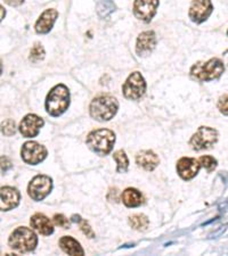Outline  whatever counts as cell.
I'll return each mask as SVG.
<instances>
[{"instance_id": "7402d4cb", "label": "cell", "mask_w": 228, "mask_h": 256, "mask_svg": "<svg viewBox=\"0 0 228 256\" xmlns=\"http://www.w3.org/2000/svg\"><path fill=\"white\" fill-rule=\"evenodd\" d=\"M148 224H150V221H148L147 216H144V214H135V216H131L129 218V224L131 226V228L135 230H146Z\"/></svg>"}, {"instance_id": "d6a6232c", "label": "cell", "mask_w": 228, "mask_h": 256, "mask_svg": "<svg viewBox=\"0 0 228 256\" xmlns=\"http://www.w3.org/2000/svg\"><path fill=\"white\" fill-rule=\"evenodd\" d=\"M3 72V64H2V60H0V74Z\"/></svg>"}, {"instance_id": "603a6c76", "label": "cell", "mask_w": 228, "mask_h": 256, "mask_svg": "<svg viewBox=\"0 0 228 256\" xmlns=\"http://www.w3.org/2000/svg\"><path fill=\"white\" fill-rule=\"evenodd\" d=\"M113 158L118 164L117 172L118 173H126L128 170V166H129V160H128V156L123 150H118L113 154Z\"/></svg>"}, {"instance_id": "277c9868", "label": "cell", "mask_w": 228, "mask_h": 256, "mask_svg": "<svg viewBox=\"0 0 228 256\" xmlns=\"http://www.w3.org/2000/svg\"><path fill=\"white\" fill-rule=\"evenodd\" d=\"M225 72L223 63L218 58H211L208 62L197 63L190 68V76L197 81H212L221 76Z\"/></svg>"}, {"instance_id": "f546056e", "label": "cell", "mask_w": 228, "mask_h": 256, "mask_svg": "<svg viewBox=\"0 0 228 256\" xmlns=\"http://www.w3.org/2000/svg\"><path fill=\"white\" fill-rule=\"evenodd\" d=\"M218 108L223 115H227V94H226L219 99Z\"/></svg>"}, {"instance_id": "2e32d148", "label": "cell", "mask_w": 228, "mask_h": 256, "mask_svg": "<svg viewBox=\"0 0 228 256\" xmlns=\"http://www.w3.org/2000/svg\"><path fill=\"white\" fill-rule=\"evenodd\" d=\"M57 16H59V12L56 10H46L43 14L40 15V18L37 20L35 28L36 32L39 34H46V33L51 32V30L55 24Z\"/></svg>"}, {"instance_id": "ffe728a7", "label": "cell", "mask_w": 228, "mask_h": 256, "mask_svg": "<svg viewBox=\"0 0 228 256\" xmlns=\"http://www.w3.org/2000/svg\"><path fill=\"white\" fill-rule=\"evenodd\" d=\"M122 202L127 208H138L143 204L144 197L135 188H128L122 194Z\"/></svg>"}, {"instance_id": "d4e9b609", "label": "cell", "mask_w": 228, "mask_h": 256, "mask_svg": "<svg viewBox=\"0 0 228 256\" xmlns=\"http://www.w3.org/2000/svg\"><path fill=\"white\" fill-rule=\"evenodd\" d=\"M45 48L43 47V44L37 42L35 44V46L32 47L31 52H30V60L32 63H38V62L43 60L45 58Z\"/></svg>"}, {"instance_id": "7a4b0ae2", "label": "cell", "mask_w": 228, "mask_h": 256, "mask_svg": "<svg viewBox=\"0 0 228 256\" xmlns=\"http://www.w3.org/2000/svg\"><path fill=\"white\" fill-rule=\"evenodd\" d=\"M87 146L101 156L110 154L115 144L114 132L109 129H98L91 131L87 137Z\"/></svg>"}, {"instance_id": "4fadbf2b", "label": "cell", "mask_w": 228, "mask_h": 256, "mask_svg": "<svg viewBox=\"0 0 228 256\" xmlns=\"http://www.w3.org/2000/svg\"><path fill=\"white\" fill-rule=\"evenodd\" d=\"M201 165L198 160L190 158H182L177 163V172L181 179L190 180L200 171Z\"/></svg>"}, {"instance_id": "5b68a950", "label": "cell", "mask_w": 228, "mask_h": 256, "mask_svg": "<svg viewBox=\"0 0 228 256\" xmlns=\"http://www.w3.org/2000/svg\"><path fill=\"white\" fill-rule=\"evenodd\" d=\"M8 244H10L12 250L20 252V253H28V252L36 248L37 244H38V238L31 229L27 228V226H20L11 234Z\"/></svg>"}, {"instance_id": "ba28073f", "label": "cell", "mask_w": 228, "mask_h": 256, "mask_svg": "<svg viewBox=\"0 0 228 256\" xmlns=\"http://www.w3.org/2000/svg\"><path fill=\"white\" fill-rule=\"evenodd\" d=\"M53 189V180L47 176H37L31 180L28 187V194L33 200H45Z\"/></svg>"}, {"instance_id": "9c48e42d", "label": "cell", "mask_w": 228, "mask_h": 256, "mask_svg": "<svg viewBox=\"0 0 228 256\" xmlns=\"http://www.w3.org/2000/svg\"><path fill=\"white\" fill-rule=\"evenodd\" d=\"M21 156L27 164L37 165L47 158V150L36 142H28L21 150Z\"/></svg>"}, {"instance_id": "f1b7e54d", "label": "cell", "mask_w": 228, "mask_h": 256, "mask_svg": "<svg viewBox=\"0 0 228 256\" xmlns=\"http://www.w3.org/2000/svg\"><path fill=\"white\" fill-rule=\"evenodd\" d=\"M12 168H13L12 160L8 158L7 156H2V158H0V172L6 173L7 171H10Z\"/></svg>"}, {"instance_id": "9a60e30c", "label": "cell", "mask_w": 228, "mask_h": 256, "mask_svg": "<svg viewBox=\"0 0 228 256\" xmlns=\"http://www.w3.org/2000/svg\"><path fill=\"white\" fill-rule=\"evenodd\" d=\"M21 195L18 189L13 187L0 188V210H11L18 208Z\"/></svg>"}, {"instance_id": "4dcf8cb0", "label": "cell", "mask_w": 228, "mask_h": 256, "mask_svg": "<svg viewBox=\"0 0 228 256\" xmlns=\"http://www.w3.org/2000/svg\"><path fill=\"white\" fill-rule=\"evenodd\" d=\"M7 5H10L12 7H18L20 5H22V4L24 2V0H4Z\"/></svg>"}, {"instance_id": "484cf974", "label": "cell", "mask_w": 228, "mask_h": 256, "mask_svg": "<svg viewBox=\"0 0 228 256\" xmlns=\"http://www.w3.org/2000/svg\"><path fill=\"white\" fill-rule=\"evenodd\" d=\"M198 163H200L201 166L204 168L209 173L214 171V168H217V165H218L217 160L210 155L202 156V158H200V160H198Z\"/></svg>"}, {"instance_id": "7c38bea8", "label": "cell", "mask_w": 228, "mask_h": 256, "mask_svg": "<svg viewBox=\"0 0 228 256\" xmlns=\"http://www.w3.org/2000/svg\"><path fill=\"white\" fill-rule=\"evenodd\" d=\"M44 120L36 114H28L20 123V132L26 138H35L44 126Z\"/></svg>"}, {"instance_id": "8fae6325", "label": "cell", "mask_w": 228, "mask_h": 256, "mask_svg": "<svg viewBox=\"0 0 228 256\" xmlns=\"http://www.w3.org/2000/svg\"><path fill=\"white\" fill-rule=\"evenodd\" d=\"M159 4V0H135L134 14L145 23L151 22L156 14Z\"/></svg>"}, {"instance_id": "6da1fadb", "label": "cell", "mask_w": 228, "mask_h": 256, "mask_svg": "<svg viewBox=\"0 0 228 256\" xmlns=\"http://www.w3.org/2000/svg\"><path fill=\"white\" fill-rule=\"evenodd\" d=\"M70 106V92L64 84H57L46 98L45 107L51 116L57 118L66 112Z\"/></svg>"}, {"instance_id": "8992f818", "label": "cell", "mask_w": 228, "mask_h": 256, "mask_svg": "<svg viewBox=\"0 0 228 256\" xmlns=\"http://www.w3.org/2000/svg\"><path fill=\"white\" fill-rule=\"evenodd\" d=\"M218 140L217 130L209 126H200L189 140V146L194 150H203L212 147Z\"/></svg>"}, {"instance_id": "3957f363", "label": "cell", "mask_w": 228, "mask_h": 256, "mask_svg": "<svg viewBox=\"0 0 228 256\" xmlns=\"http://www.w3.org/2000/svg\"><path fill=\"white\" fill-rule=\"evenodd\" d=\"M119 108L117 99L111 96H99L91 102L89 110L91 118L97 121H110L114 118Z\"/></svg>"}, {"instance_id": "cb8c5ba5", "label": "cell", "mask_w": 228, "mask_h": 256, "mask_svg": "<svg viewBox=\"0 0 228 256\" xmlns=\"http://www.w3.org/2000/svg\"><path fill=\"white\" fill-rule=\"evenodd\" d=\"M71 221L76 222V224H79V226H80V230L82 231V232H84L85 236H87L88 238H94L95 237V232L93 231V229L90 228L88 222L84 220V218H81L80 216H77V214H74V216L71 218Z\"/></svg>"}, {"instance_id": "1f68e13d", "label": "cell", "mask_w": 228, "mask_h": 256, "mask_svg": "<svg viewBox=\"0 0 228 256\" xmlns=\"http://www.w3.org/2000/svg\"><path fill=\"white\" fill-rule=\"evenodd\" d=\"M5 16H6L5 8H4L2 5H0V22H2V20L5 18Z\"/></svg>"}, {"instance_id": "4316f807", "label": "cell", "mask_w": 228, "mask_h": 256, "mask_svg": "<svg viewBox=\"0 0 228 256\" xmlns=\"http://www.w3.org/2000/svg\"><path fill=\"white\" fill-rule=\"evenodd\" d=\"M0 131H2L3 134L7 136V137H11V136L15 134L16 132V124L14 120H5L2 124H0Z\"/></svg>"}, {"instance_id": "e0dca14e", "label": "cell", "mask_w": 228, "mask_h": 256, "mask_svg": "<svg viewBox=\"0 0 228 256\" xmlns=\"http://www.w3.org/2000/svg\"><path fill=\"white\" fill-rule=\"evenodd\" d=\"M136 162L146 171H153L160 164V158L154 152L142 150L136 156Z\"/></svg>"}, {"instance_id": "ac0fdd59", "label": "cell", "mask_w": 228, "mask_h": 256, "mask_svg": "<svg viewBox=\"0 0 228 256\" xmlns=\"http://www.w3.org/2000/svg\"><path fill=\"white\" fill-rule=\"evenodd\" d=\"M30 224L33 229L38 231L39 234H44V236H51L54 232L53 224L47 216H44V214H35V216L31 218Z\"/></svg>"}, {"instance_id": "83f0119b", "label": "cell", "mask_w": 228, "mask_h": 256, "mask_svg": "<svg viewBox=\"0 0 228 256\" xmlns=\"http://www.w3.org/2000/svg\"><path fill=\"white\" fill-rule=\"evenodd\" d=\"M54 222H55L56 226H59L63 229H69L70 228L69 218H66L63 216V214H56V216H54Z\"/></svg>"}, {"instance_id": "52a82bcc", "label": "cell", "mask_w": 228, "mask_h": 256, "mask_svg": "<svg viewBox=\"0 0 228 256\" xmlns=\"http://www.w3.org/2000/svg\"><path fill=\"white\" fill-rule=\"evenodd\" d=\"M146 92V82L139 72L131 73L122 86L123 96L130 100H138Z\"/></svg>"}, {"instance_id": "30bf717a", "label": "cell", "mask_w": 228, "mask_h": 256, "mask_svg": "<svg viewBox=\"0 0 228 256\" xmlns=\"http://www.w3.org/2000/svg\"><path fill=\"white\" fill-rule=\"evenodd\" d=\"M213 6L211 0H193L189 7L188 16L194 23H203L212 14Z\"/></svg>"}, {"instance_id": "5bb4252c", "label": "cell", "mask_w": 228, "mask_h": 256, "mask_svg": "<svg viewBox=\"0 0 228 256\" xmlns=\"http://www.w3.org/2000/svg\"><path fill=\"white\" fill-rule=\"evenodd\" d=\"M156 46V36L153 31H145L137 38L136 52L138 56H147L154 50Z\"/></svg>"}, {"instance_id": "d6986e66", "label": "cell", "mask_w": 228, "mask_h": 256, "mask_svg": "<svg viewBox=\"0 0 228 256\" xmlns=\"http://www.w3.org/2000/svg\"><path fill=\"white\" fill-rule=\"evenodd\" d=\"M60 246L69 255H85V250H82L80 244L70 236L62 237L60 239Z\"/></svg>"}, {"instance_id": "44dd1931", "label": "cell", "mask_w": 228, "mask_h": 256, "mask_svg": "<svg viewBox=\"0 0 228 256\" xmlns=\"http://www.w3.org/2000/svg\"><path fill=\"white\" fill-rule=\"evenodd\" d=\"M115 4L113 0H99L97 2L96 10L97 14L101 18H107L115 10Z\"/></svg>"}]
</instances>
